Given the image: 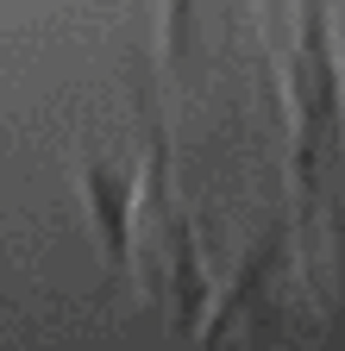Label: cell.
<instances>
[{
  "instance_id": "1",
  "label": "cell",
  "mask_w": 345,
  "mask_h": 351,
  "mask_svg": "<svg viewBox=\"0 0 345 351\" xmlns=\"http://www.w3.org/2000/svg\"><path fill=\"white\" fill-rule=\"evenodd\" d=\"M289 107H295V176H301V195H314L326 163H339V138H345V69H339V44L326 25V0L301 7Z\"/></svg>"
},
{
  "instance_id": "2",
  "label": "cell",
  "mask_w": 345,
  "mask_h": 351,
  "mask_svg": "<svg viewBox=\"0 0 345 351\" xmlns=\"http://www.w3.org/2000/svg\"><path fill=\"white\" fill-rule=\"evenodd\" d=\"M157 151H163V132L151 138V157H82L75 182L88 195V213H95V232H101V251L113 270H132L139 257V207L151 201V176H157Z\"/></svg>"
}]
</instances>
